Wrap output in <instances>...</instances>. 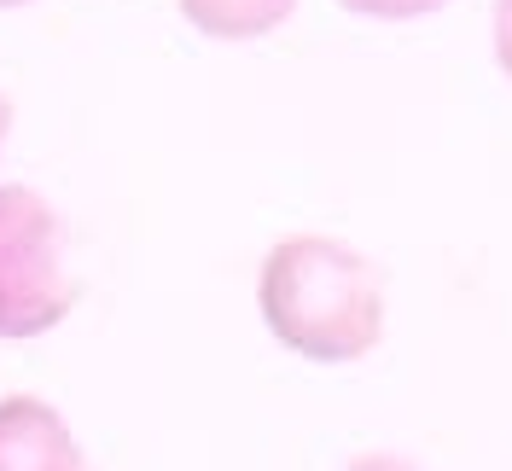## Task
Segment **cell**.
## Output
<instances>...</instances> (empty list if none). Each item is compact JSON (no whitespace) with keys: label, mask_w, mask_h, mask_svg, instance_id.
Instances as JSON below:
<instances>
[{"label":"cell","mask_w":512,"mask_h":471,"mask_svg":"<svg viewBox=\"0 0 512 471\" xmlns=\"http://www.w3.org/2000/svg\"><path fill=\"white\" fill-rule=\"evenodd\" d=\"M344 471H419V466L414 460H402V454H379V448H373V454H355Z\"/></svg>","instance_id":"obj_7"},{"label":"cell","mask_w":512,"mask_h":471,"mask_svg":"<svg viewBox=\"0 0 512 471\" xmlns=\"http://www.w3.org/2000/svg\"><path fill=\"white\" fill-rule=\"evenodd\" d=\"M355 18H373V24H414V18H431L443 12L448 0H338Z\"/></svg>","instance_id":"obj_5"},{"label":"cell","mask_w":512,"mask_h":471,"mask_svg":"<svg viewBox=\"0 0 512 471\" xmlns=\"http://www.w3.org/2000/svg\"><path fill=\"white\" fill-rule=\"evenodd\" d=\"M489 35H495V64H501V76L512 82V0H495V24H489Z\"/></svg>","instance_id":"obj_6"},{"label":"cell","mask_w":512,"mask_h":471,"mask_svg":"<svg viewBox=\"0 0 512 471\" xmlns=\"http://www.w3.org/2000/svg\"><path fill=\"white\" fill-rule=\"evenodd\" d=\"M12 6H30V0H0V12H12Z\"/></svg>","instance_id":"obj_9"},{"label":"cell","mask_w":512,"mask_h":471,"mask_svg":"<svg viewBox=\"0 0 512 471\" xmlns=\"http://www.w3.org/2000/svg\"><path fill=\"white\" fill-rule=\"evenodd\" d=\"M175 6L210 41H262L297 12V0H175Z\"/></svg>","instance_id":"obj_4"},{"label":"cell","mask_w":512,"mask_h":471,"mask_svg":"<svg viewBox=\"0 0 512 471\" xmlns=\"http://www.w3.org/2000/svg\"><path fill=\"white\" fill-rule=\"evenodd\" d=\"M0 471H88V460L53 402L0 396Z\"/></svg>","instance_id":"obj_3"},{"label":"cell","mask_w":512,"mask_h":471,"mask_svg":"<svg viewBox=\"0 0 512 471\" xmlns=\"http://www.w3.org/2000/svg\"><path fill=\"white\" fill-rule=\"evenodd\" d=\"M82 280L64 268V221L35 187H0V344H24L70 320Z\"/></svg>","instance_id":"obj_2"},{"label":"cell","mask_w":512,"mask_h":471,"mask_svg":"<svg viewBox=\"0 0 512 471\" xmlns=\"http://www.w3.org/2000/svg\"><path fill=\"white\" fill-rule=\"evenodd\" d=\"M6 134H12V99L0 94V152H6Z\"/></svg>","instance_id":"obj_8"},{"label":"cell","mask_w":512,"mask_h":471,"mask_svg":"<svg viewBox=\"0 0 512 471\" xmlns=\"http://www.w3.org/2000/svg\"><path fill=\"white\" fill-rule=\"evenodd\" d=\"M268 338L315 367H350L384 344V268L338 233H286L256 268Z\"/></svg>","instance_id":"obj_1"}]
</instances>
